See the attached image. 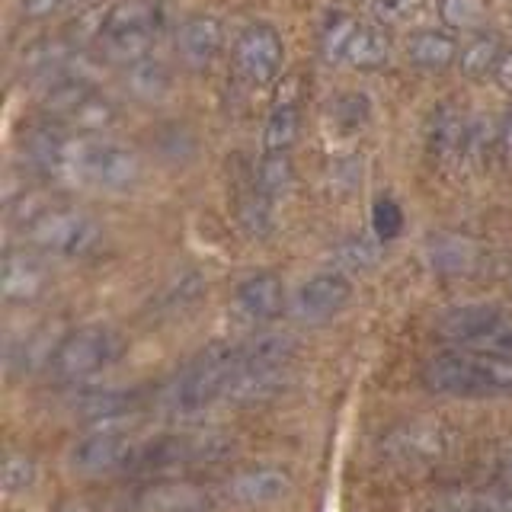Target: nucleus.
<instances>
[{
	"mask_svg": "<svg viewBox=\"0 0 512 512\" xmlns=\"http://www.w3.org/2000/svg\"><path fill=\"white\" fill-rule=\"evenodd\" d=\"M426 10V0H368V13L381 26H407L416 23Z\"/></svg>",
	"mask_w": 512,
	"mask_h": 512,
	"instance_id": "c756f323",
	"label": "nucleus"
},
{
	"mask_svg": "<svg viewBox=\"0 0 512 512\" xmlns=\"http://www.w3.org/2000/svg\"><path fill=\"white\" fill-rule=\"evenodd\" d=\"M144 164L135 148L109 138L84 135L71 141L68 176L74 183L100 192H132L141 183Z\"/></svg>",
	"mask_w": 512,
	"mask_h": 512,
	"instance_id": "20e7f679",
	"label": "nucleus"
},
{
	"mask_svg": "<svg viewBox=\"0 0 512 512\" xmlns=\"http://www.w3.org/2000/svg\"><path fill=\"white\" fill-rule=\"evenodd\" d=\"M407 58L420 71H445L458 64V42L439 29H420L407 42Z\"/></svg>",
	"mask_w": 512,
	"mask_h": 512,
	"instance_id": "4be33fe9",
	"label": "nucleus"
},
{
	"mask_svg": "<svg viewBox=\"0 0 512 512\" xmlns=\"http://www.w3.org/2000/svg\"><path fill=\"white\" fill-rule=\"evenodd\" d=\"M436 333L461 349H484L512 356V314L493 304H461L439 317Z\"/></svg>",
	"mask_w": 512,
	"mask_h": 512,
	"instance_id": "1a4fd4ad",
	"label": "nucleus"
},
{
	"mask_svg": "<svg viewBox=\"0 0 512 512\" xmlns=\"http://www.w3.org/2000/svg\"><path fill=\"white\" fill-rule=\"evenodd\" d=\"M292 490V477L279 464H253V468L237 471L228 480V496L244 506H266L276 503Z\"/></svg>",
	"mask_w": 512,
	"mask_h": 512,
	"instance_id": "dca6fc26",
	"label": "nucleus"
},
{
	"mask_svg": "<svg viewBox=\"0 0 512 512\" xmlns=\"http://www.w3.org/2000/svg\"><path fill=\"white\" fill-rule=\"evenodd\" d=\"M64 0H23V16L29 20H42V16H52Z\"/></svg>",
	"mask_w": 512,
	"mask_h": 512,
	"instance_id": "e433bc0d",
	"label": "nucleus"
},
{
	"mask_svg": "<svg viewBox=\"0 0 512 512\" xmlns=\"http://www.w3.org/2000/svg\"><path fill=\"white\" fill-rule=\"evenodd\" d=\"M55 512H96V506H90L87 500H64Z\"/></svg>",
	"mask_w": 512,
	"mask_h": 512,
	"instance_id": "58836bf2",
	"label": "nucleus"
},
{
	"mask_svg": "<svg viewBox=\"0 0 512 512\" xmlns=\"http://www.w3.org/2000/svg\"><path fill=\"white\" fill-rule=\"evenodd\" d=\"M122 336L109 327H80L61 336L55 343L52 359H48V375L58 384H84L96 375H103L122 356Z\"/></svg>",
	"mask_w": 512,
	"mask_h": 512,
	"instance_id": "6e6552de",
	"label": "nucleus"
},
{
	"mask_svg": "<svg viewBox=\"0 0 512 512\" xmlns=\"http://www.w3.org/2000/svg\"><path fill=\"white\" fill-rule=\"evenodd\" d=\"M298 132H301V103L298 93L288 90L269 109V119L263 128V151H292Z\"/></svg>",
	"mask_w": 512,
	"mask_h": 512,
	"instance_id": "5701e85b",
	"label": "nucleus"
},
{
	"mask_svg": "<svg viewBox=\"0 0 512 512\" xmlns=\"http://www.w3.org/2000/svg\"><path fill=\"white\" fill-rule=\"evenodd\" d=\"M493 144H496V151H500V157L506 160V164H512V106L503 112L500 125H496V138H493Z\"/></svg>",
	"mask_w": 512,
	"mask_h": 512,
	"instance_id": "72a5a7b5",
	"label": "nucleus"
},
{
	"mask_svg": "<svg viewBox=\"0 0 512 512\" xmlns=\"http://www.w3.org/2000/svg\"><path fill=\"white\" fill-rule=\"evenodd\" d=\"M42 112L48 122L74 128L80 135H103L119 119V109L109 96L74 71L48 80L42 87Z\"/></svg>",
	"mask_w": 512,
	"mask_h": 512,
	"instance_id": "7ed1b4c3",
	"label": "nucleus"
},
{
	"mask_svg": "<svg viewBox=\"0 0 512 512\" xmlns=\"http://www.w3.org/2000/svg\"><path fill=\"white\" fill-rule=\"evenodd\" d=\"M192 512H196V509H192Z\"/></svg>",
	"mask_w": 512,
	"mask_h": 512,
	"instance_id": "ea45409f",
	"label": "nucleus"
},
{
	"mask_svg": "<svg viewBox=\"0 0 512 512\" xmlns=\"http://www.w3.org/2000/svg\"><path fill=\"white\" fill-rule=\"evenodd\" d=\"M125 90L132 93L138 103H164L173 90V74L164 61L144 55L125 68Z\"/></svg>",
	"mask_w": 512,
	"mask_h": 512,
	"instance_id": "412c9836",
	"label": "nucleus"
},
{
	"mask_svg": "<svg viewBox=\"0 0 512 512\" xmlns=\"http://www.w3.org/2000/svg\"><path fill=\"white\" fill-rule=\"evenodd\" d=\"M372 224H375L378 240H384V244H388V240H394L400 231H404V212H400V205L394 199L381 196L372 205Z\"/></svg>",
	"mask_w": 512,
	"mask_h": 512,
	"instance_id": "2f4dec72",
	"label": "nucleus"
},
{
	"mask_svg": "<svg viewBox=\"0 0 512 512\" xmlns=\"http://www.w3.org/2000/svg\"><path fill=\"white\" fill-rule=\"evenodd\" d=\"M295 356L292 336L285 333H263L240 346L237 352V372L231 378L228 397L237 404H260V400L282 391L288 365Z\"/></svg>",
	"mask_w": 512,
	"mask_h": 512,
	"instance_id": "39448f33",
	"label": "nucleus"
},
{
	"mask_svg": "<svg viewBox=\"0 0 512 512\" xmlns=\"http://www.w3.org/2000/svg\"><path fill=\"white\" fill-rule=\"evenodd\" d=\"M224 52V23L212 13H196L176 29V58L189 71H208Z\"/></svg>",
	"mask_w": 512,
	"mask_h": 512,
	"instance_id": "ddd939ff",
	"label": "nucleus"
},
{
	"mask_svg": "<svg viewBox=\"0 0 512 512\" xmlns=\"http://www.w3.org/2000/svg\"><path fill=\"white\" fill-rule=\"evenodd\" d=\"M429 260L442 276H464L477 263V247L455 234H436L429 240Z\"/></svg>",
	"mask_w": 512,
	"mask_h": 512,
	"instance_id": "bb28decb",
	"label": "nucleus"
},
{
	"mask_svg": "<svg viewBox=\"0 0 512 512\" xmlns=\"http://www.w3.org/2000/svg\"><path fill=\"white\" fill-rule=\"evenodd\" d=\"M135 394H128V391H116V388H109V391H90L77 400V413L84 416L87 423L93 426H112L116 420H122L125 413H132L135 410Z\"/></svg>",
	"mask_w": 512,
	"mask_h": 512,
	"instance_id": "a878e982",
	"label": "nucleus"
},
{
	"mask_svg": "<svg viewBox=\"0 0 512 512\" xmlns=\"http://www.w3.org/2000/svg\"><path fill=\"white\" fill-rule=\"evenodd\" d=\"M356 20H352L349 13L343 10H333L327 13L324 26H320V52H324L327 61H343L346 55V45L352 39V32H356Z\"/></svg>",
	"mask_w": 512,
	"mask_h": 512,
	"instance_id": "cd10ccee",
	"label": "nucleus"
},
{
	"mask_svg": "<svg viewBox=\"0 0 512 512\" xmlns=\"http://www.w3.org/2000/svg\"><path fill=\"white\" fill-rule=\"evenodd\" d=\"M48 272L42 260L29 250H10L4 260V272H0V288H4L7 301H32L45 292Z\"/></svg>",
	"mask_w": 512,
	"mask_h": 512,
	"instance_id": "a211bd4d",
	"label": "nucleus"
},
{
	"mask_svg": "<svg viewBox=\"0 0 512 512\" xmlns=\"http://www.w3.org/2000/svg\"><path fill=\"white\" fill-rule=\"evenodd\" d=\"M32 484H36V461H32L29 455L13 452L4 461V487L10 493H20V490H29Z\"/></svg>",
	"mask_w": 512,
	"mask_h": 512,
	"instance_id": "473e14b6",
	"label": "nucleus"
},
{
	"mask_svg": "<svg viewBox=\"0 0 512 512\" xmlns=\"http://www.w3.org/2000/svg\"><path fill=\"white\" fill-rule=\"evenodd\" d=\"M442 512H500L496 506H490L487 500H477V496H455L442 506Z\"/></svg>",
	"mask_w": 512,
	"mask_h": 512,
	"instance_id": "c9c22d12",
	"label": "nucleus"
},
{
	"mask_svg": "<svg viewBox=\"0 0 512 512\" xmlns=\"http://www.w3.org/2000/svg\"><path fill=\"white\" fill-rule=\"evenodd\" d=\"M343 61L356 71H378L391 61V36L381 23H359L346 45Z\"/></svg>",
	"mask_w": 512,
	"mask_h": 512,
	"instance_id": "aec40b11",
	"label": "nucleus"
},
{
	"mask_svg": "<svg viewBox=\"0 0 512 512\" xmlns=\"http://www.w3.org/2000/svg\"><path fill=\"white\" fill-rule=\"evenodd\" d=\"M352 298V282L343 272H317V276L304 279L292 298V314L301 324H324L336 317Z\"/></svg>",
	"mask_w": 512,
	"mask_h": 512,
	"instance_id": "f8f14e48",
	"label": "nucleus"
},
{
	"mask_svg": "<svg viewBox=\"0 0 512 512\" xmlns=\"http://www.w3.org/2000/svg\"><path fill=\"white\" fill-rule=\"evenodd\" d=\"M439 13H442V20L455 29H477L487 20V4L484 0H442Z\"/></svg>",
	"mask_w": 512,
	"mask_h": 512,
	"instance_id": "7c9ffc66",
	"label": "nucleus"
},
{
	"mask_svg": "<svg viewBox=\"0 0 512 512\" xmlns=\"http://www.w3.org/2000/svg\"><path fill=\"white\" fill-rule=\"evenodd\" d=\"M420 378L442 397H512V356L455 346L432 356Z\"/></svg>",
	"mask_w": 512,
	"mask_h": 512,
	"instance_id": "f257e3e1",
	"label": "nucleus"
},
{
	"mask_svg": "<svg viewBox=\"0 0 512 512\" xmlns=\"http://www.w3.org/2000/svg\"><path fill=\"white\" fill-rule=\"evenodd\" d=\"M240 346L215 343L202 349L180 375L173 378L167 391V407L176 416H196L205 407H212L218 397H228L231 378L237 372Z\"/></svg>",
	"mask_w": 512,
	"mask_h": 512,
	"instance_id": "423d86ee",
	"label": "nucleus"
},
{
	"mask_svg": "<svg viewBox=\"0 0 512 512\" xmlns=\"http://www.w3.org/2000/svg\"><path fill=\"white\" fill-rule=\"evenodd\" d=\"M20 224L32 247L58 260H84L103 247V228L93 215L74 205H48L36 196H20Z\"/></svg>",
	"mask_w": 512,
	"mask_h": 512,
	"instance_id": "f03ea898",
	"label": "nucleus"
},
{
	"mask_svg": "<svg viewBox=\"0 0 512 512\" xmlns=\"http://www.w3.org/2000/svg\"><path fill=\"white\" fill-rule=\"evenodd\" d=\"M493 80L500 84L506 93H512V52H503L500 64H496V71H493Z\"/></svg>",
	"mask_w": 512,
	"mask_h": 512,
	"instance_id": "4c0bfd02",
	"label": "nucleus"
},
{
	"mask_svg": "<svg viewBox=\"0 0 512 512\" xmlns=\"http://www.w3.org/2000/svg\"><path fill=\"white\" fill-rule=\"evenodd\" d=\"M388 448L400 461H432L448 448V432L439 423H404L388 436Z\"/></svg>",
	"mask_w": 512,
	"mask_h": 512,
	"instance_id": "6ab92c4d",
	"label": "nucleus"
},
{
	"mask_svg": "<svg viewBox=\"0 0 512 512\" xmlns=\"http://www.w3.org/2000/svg\"><path fill=\"white\" fill-rule=\"evenodd\" d=\"M343 253L349 256V266H372L375 263V247H372V240H352V244L343 247Z\"/></svg>",
	"mask_w": 512,
	"mask_h": 512,
	"instance_id": "f704fd0d",
	"label": "nucleus"
},
{
	"mask_svg": "<svg viewBox=\"0 0 512 512\" xmlns=\"http://www.w3.org/2000/svg\"><path fill=\"white\" fill-rule=\"evenodd\" d=\"M71 141L61 132V125H39L32 128L23 141V154L32 170L48 173V176H68V157H71Z\"/></svg>",
	"mask_w": 512,
	"mask_h": 512,
	"instance_id": "f3484780",
	"label": "nucleus"
},
{
	"mask_svg": "<svg viewBox=\"0 0 512 512\" xmlns=\"http://www.w3.org/2000/svg\"><path fill=\"white\" fill-rule=\"evenodd\" d=\"M132 452H135V442L128 439V432H122L116 426H93V432L80 436L71 445L68 461L77 474L100 477V474H112V471H125Z\"/></svg>",
	"mask_w": 512,
	"mask_h": 512,
	"instance_id": "9b49d317",
	"label": "nucleus"
},
{
	"mask_svg": "<svg viewBox=\"0 0 512 512\" xmlns=\"http://www.w3.org/2000/svg\"><path fill=\"white\" fill-rule=\"evenodd\" d=\"M285 308V285L276 272H253L234 292V314L244 324H269Z\"/></svg>",
	"mask_w": 512,
	"mask_h": 512,
	"instance_id": "2eb2a0df",
	"label": "nucleus"
},
{
	"mask_svg": "<svg viewBox=\"0 0 512 512\" xmlns=\"http://www.w3.org/2000/svg\"><path fill=\"white\" fill-rule=\"evenodd\" d=\"M330 116H333V125L343 128V132H359V128H365L368 119H372V103H368L362 93L349 90L330 103Z\"/></svg>",
	"mask_w": 512,
	"mask_h": 512,
	"instance_id": "c85d7f7f",
	"label": "nucleus"
},
{
	"mask_svg": "<svg viewBox=\"0 0 512 512\" xmlns=\"http://www.w3.org/2000/svg\"><path fill=\"white\" fill-rule=\"evenodd\" d=\"M160 29V7L154 0H116L96 26V45L106 61L128 68L151 52Z\"/></svg>",
	"mask_w": 512,
	"mask_h": 512,
	"instance_id": "0eeeda50",
	"label": "nucleus"
},
{
	"mask_svg": "<svg viewBox=\"0 0 512 512\" xmlns=\"http://www.w3.org/2000/svg\"><path fill=\"white\" fill-rule=\"evenodd\" d=\"M471 128L474 122L468 119L458 103H442L432 109V116L426 122V148L429 154L442 160V164H458L468 157L471 144Z\"/></svg>",
	"mask_w": 512,
	"mask_h": 512,
	"instance_id": "4468645a",
	"label": "nucleus"
},
{
	"mask_svg": "<svg viewBox=\"0 0 512 512\" xmlns=\"http://www.w3.org/2000/svg\"><path fill=\"white\" fill-rule=\"evenodd\" d=\"M500 58H503L500 36H493V32H474V36L458 48V71L464 77L480 80L496 71Z\"/></svg>",
	"mask_w": 512,
	"mask_h": 512,
	"instance_id": "b1692460",
	"label": "nucleus"
},
{
	"mask_svg": "<svg viewBox=\"0 0 512 512\" xmlns=\"http://www.w3.org/2000/svg\"><path fill=\"white\" fill-rule=\"evenodd\" d=\"M292 176H295L292 154L288 151H263L260 164H256V173H253V189L276 205L288 192V186H292Z\"/></svg>",
	"mask_w": 512,
	"mask_h": 512,
	"instance_id": "393cba45",
	"label": "nucleus"
},
{
	"mask_svg": "<svg viewBox=\"0 0 512 512\" xmlns=\"http://www.w3.org/2000/svg\"><path fill=\"white\" fill-rule=\"evenodd\" d=\"M285 45L276 26L250 23L234 39V68L250 87H269L282 74Z\"/></svg>",
	"mask_w": 512,
	"mask_h": 512,
	"instance_id": "9d476101",
	"label": "nucleus"
}]
</instances>
